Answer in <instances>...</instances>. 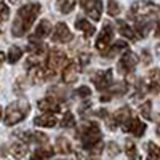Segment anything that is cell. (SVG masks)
Returning <instances> with one entry per match:
<instances>
[{"label":"cell","mask_w":160,"mask_h":160,"mask_svg":"<svg viewBox=\"0 0 160 160\" xmlns=\"http://www.w3.org/2000/svg\"><path fill=\"white\" fill-rule=\"evenodd\" d=\"M40 11H42V7H40L38 3H26V5H22L16 13L15 21H13L11 34L15 37H22L24 34H28V31L32 28V24L37 19Z\"/></svg>","instance_id":"obj_1"},{"label":"cell","mask_w":160,"mask_h":160,"mask_svg":"<svg viewBox=\"0 0 160 160\" xmlns=\"http://www.w3.org/2000/svg\"><path fill=\"white\" fill-rule=\"evenodd\" d=\"M78 138L82 141V146L90 151V154L93 155H98L102 151V139H101V130L99 125L95 122H90L85 123L78 128Z\"/></svg>","instance_id":"obj_2"},{"label":"cell","mask_w":160,"mask_h":160,"mask_svg":"<svg viewBox=\"0 0 160 160\" xmlns=\"http://www.w3.org/2000/svg\"><path fill=\"white\" fill-rule=\"evenodd\" d=\"M29 111H31V104L28 99H18L15 102H11L8 108L5 109V114H3V123L11 127V125H16L19 122L29 115Z\"/></svg>","instance_id":"obj_3"},{"label":"cell","mask_w":160,"mask_h":160,"mask_svg":"<svg viewBox=\"0 0 160 160\" xmlns=\"http://www.w3.org/2000/svg\"><path fill=\"white\" fill-rule=\"evenodd\" d=\"M158 13V7L152 2L142 0V2H135L130 8V18L135 21H146V19H152V16H155Z\"/></svg>","instance_id":"obj_4"},{"label":"cell","mask_w":160,"mask_h":160,"mask_svg":"<svg viewBox=\"0 0 160 160\" xmlns=\"http://www.w3.org/2000/svg\"><path fill=\"white\" fill-rule=\"evenodd\" d=\"M68 56H66V53L61 51V50H51L48 53V58H47V68L50 72L55 74L56 71L59 69H64L66 66H68Z\"/></svg>","instance_id":"obj_5"},{"label":"cell","mask_w":160,"mask_h":160,"mask_svg":"<svg viewBox=\"0 0 160 160\" xmlns=\"http://www.w3.org/2000/svg\"><path fill=\"white\" fill-rule=\"evenodd\" d=\"M112 38H114V29L111 24H104L102 31L99 32L98 38H96V50L101 53V55L106 56V53L109 51L111 43H112Z\"/></svg>","instance_id":"obj_6"},{"label":"cell","mask_w":160,"mask_h":160,"mask_svg":"<svg viewBox=\"0 0 160 160\" xmlns=\"http://www.w3.org/2000/svg\"><path fill=\"white\" fill-rule=\"evenodd\" d=\"M112 69H106V71H96L91 75V82L96 87L98 91H106L112 87Z\"/></svg>","instance_id":"obj_7"},{"label":"cell","mask_w":160,"mask_h":160,"mask_svg":"<svg viewBox=\"0 0 160 160\" xmlns=\"http://www.w3.org/2000/svg\"><path fill=\"white\" fill-rule=\"evenodd\" d=\"M136 66H138V56L131 51H125L117 62V71H118V74L127 75L135 71Z\"/></svg>","instance_id":"obj_8"},{"label":"cell","mask_w":160,"mask_h":160,"mask_svg":"<svg viewBox=\"0 0 160 160\" xmlns=\"http://www.w3.org/2000/svg\"><path fill=\"white\" fill-rule=\"evenodd\" d=\"M78 3L93 21H99L101 19L102 0H78Z\"/></svg>","instance_id":"obj_9"},{"label":"cell","mask_w":160,"mask_h":160,"mask_svg":"<svg viewBox=\"0 0 160 160\" xmlns=\"http://www.w3.org/2000/svg\"><path fill=\"white\" fill-rule=\"evenodd\" d=\"M74 38L72 32L69 31L68 24L66 22H58L53 29V34H51V40L56 43H69L71 40Z\"/></svg>","instance_id":"obj_10"},{"label":"cell","mask_w":160,"mask_h":160,"mask_svg":"<svg viewBox=\"0 0 160 160\" xmlns=\"http://www.w3.org/2000/svg\"><path fill=\"white\" fill-rule=\"evenodd\" d=\"M122 130L125 133H130V135H133V136L141 138L144 135V131H146V123H142L139 118L131 117V118L127 120V122L122 123Z\"/></svg>","instance_id":"obj_11"},{"label":"cell","mask_w":160,"mask_h":160,"mask_svg":"<svg viewBox=\"0 0 160 160\" xmlns=\"http://www.w3.org/2000/svg\"><path fill=\"white\" fill-rule=\"evenodd\" d=\"M22 136H19L21 141H24L26 144L34 142V144H47L48 142V136L45 133H40V131H22L21 133Z\"/></svg>","instance_id":"obj_12"},{"label":"cell","mask_w":160,"mask_h":160,"mask_svg":"<svg viewBox=\"0 0 160 160\" xmlns=\"http://www.w3.org/2000/svg\"><path fill=\"white\" fill-rule=\"evenodd\" d=\"M37 106H38L40 111H43V112H53V114L59 112V109H61V104H59L58 98H55V96H48V98L40 99L37 102Z\"/></svg>","instance_id":"obj_13"},{"label":"cell","mask_w":160,"mask_h":160,"mask_svg":"<svg viewBox=\"0 0 160 160\" xmlns=\"http://www.w3.org/2000/svg\"><path fill=\"white\" fill-rule=\"evenodd\" d=\"M127 91V85L125 83H122V82H118V83H115V85H112L109 90H106V91H102V95H101V102H108V101H111L114 96H120V95H123V93Z\"/></svg>","instance_id":"obj_14"},{"label":"cell","mask_w":160,"mask_h":160,"mask_svg":"<svg viewBox=\"0 0 160 160\" xmlns=\"http://www.w3.org/2000/svg\"><path fill=\"white\" fill-rule=\"evenodd\" d=\"M78 78V66L75 62H69L62 69V82L64 83H75Z\"/></svg>","instance_id":"obj_15"},{"label":"cell","mask_w":160,"mask_h":160,"mask_svg":"<svg viewBox=\"0 0 160 160\" xmlns=\"http://www.w3.org/2000/svg\"><path fill=\"white\" fill-rule=\"evenodd\" d=\"M144 85L149 91H160V69H154L149 72L148 78L144 80Z\"/></svg>","instance_id":"obj_16"},{"label":"cell","mask_w":160,"mask_h":160,"mask_svg":"<svg viewBox=\"0 0 160 160\" xmlns=\"http://www.w3.org/2000/svg\"><path fill=\"white\" fill-rule=\"evenodd\" d=\"M34 123L37 127H43V128H53L56 125V115L51 112H43L42 115H38L34 118Z\"/></svg>","instance_id":"obj_17"},{"label":"cell","mask_w":160,"mask_h":160,"mask_svg":"<svg viewBox=\"0 0 160 160\" xmlns=\"http://www.w3.org/2000/svg\"><path fill=\"white\" fill-rule=\"evenodd\" d=\"M48 34H51V24H50L48 19H42V21L38 22V26L35 28V32H34V35H32L31 38L42 40V38H45Z\"/></svg>","instance_id":"obj_18"},{"label":"cell","mask_w":160,"mask_h":160,"mask_svg":"<svg viewBox=\"0 0 160 160\" xmlns=\"http://www.w3.org/2000/svg\"><path fill=\"white\" fill-rule=\"evenodd\" d=\"M75 29L82 31L87 38H90L93 34L96 32V28H95L93 24H90V21H87L85 18H77V19H75Z\"/></svg>","instance_id":"obj_19"},{"label":"cell","mask_w":160,"mask_h":160,"mask_svg":"<svg viewBox=\"0 0 160 160\" xmlns=\"http://www.w3.org/2000/svg\"><path fill=\"white\" fill-rule=\"evenodd\" d=\"M117 29H118V32L122 34L125 38L131 40V42H135V40L138 38L135 29H133L131 26H128V22H125V21H122V19H118V21H117Z\"/></svg>","instance_id":"obj_20"},{"label":"cell","mask_w":160,"mask_h":160,"mask_svg":"<svg viewBox=\"0 0 160 160\" xmlns=\"http://www.w3.org/2000/svg\"><path fill=\"white\" fill-rule=\"evenodd\" d=\"M53 154H55V151L51 148H38L32 152L31 160H50L53 157Z\"/></svg>","instance_id":"obj_21"},{"label":"cell","mask_w":160,"mask_h":160,"mask_svg":"<svg viewBox=\"0 0 160 160\" xmlns=\"http://www.w3.org/2000/svg\"><path fill=\"white\" fill-rule=\"evenodd\" d=\"M11 154L13 157H16V158H22L26 154H28V144H26L24 141H16V142H13L11 144Z\"/></svg>","instance_id":"obj_22"},{"label":"cell","mask_w":160,"mask_h":160,"mask_svg":"<svg viewBox=\"0 0 160 160\" xmlns=\"http://www.w3.org/2000/svg\"><path fill=\"white\" fill-rule=\"evenodd\" d=\"M56 149H58L59 154H64V155L72 154V146H71L69 139L66 138V136H59L56 139Z\"/></svg>","instance_id":"obj_23"},{"label":"cell","mask_w":160,"mask_h":160,"mask_svg":"<svg viewBox=\"0 0 160 160\" xmlns=\"http://www.w3.org/2000/svg\"><path fill=\"white\" fill-rule=\"evenodd\" d=\"M146 152H148L146 160H160V146H157L155 142L149 141L146 144Z\"/></svg>","instance_id":"obj_24"},{"label":"cell","mask_w":160,"mask_h":160,"mask_svg":"<svg viewBox=\"0 0 160 160\" xmlns=\"http://www.w3.org/2000/svg\"><path fill=\"white\" fill-rule=\"evenodd\" d=\"M128 48V43L123 42V40H117V42L109 48V51L106 53V56H114V55H118V53H122V51H127Z\"/></svg>","instance_id":"obj_25"},{"label":"cell","mask_w":160,"mask_h":160,"mask_svg":"<svg viewBox=\"0 0 160 160\" xmlns=\"http://www.w3.org/2000/svg\"><path fill=\"white\" fill-rule=\"evenodd\" d=\"M21 56H22V50L19 47H16V45L10 47V50H8V62L10 64H16L21 59Z\"/></svg>","instance_id":"obj_26"},{"label":"cell","mask_w":160,"mask_h":160,"mask_svg":"<svg viewBox=\"0 0 160 160\" xmlns=\"http://www.w3.org/2000/svg\"><path fill=\"white\" fill-rule=\"evenodd\" d=\"M75 3H77V0H58V8L61 13L68 15V13H71L74 10Z\"/></svg>","instance_id":"obj_27"},{"label":"cell","mask_w":160,"mask_h":160,"mask_svg":"<svg viewBox=\"0 0 160 160\" xmlns=\"http://www.w3.org/2000/svg\"><path fill=\"white\" fill-rule=\"evenodd\" d=\"M125 149H127V155L130 160H139V154H138V149H136V146L133 141L127 139L125 142Z\"/></svg>","instance_id":"obj_28"},{"label":"cell","mask_w":160,"mask_h":160,"mask_svg":"<svg viewBox=\"0 0 160 160\" xmlns=\"http://www.w3.org/2000/svg\"><path fill=\"white\" fill-rule=\"evenodd\" d=\"M61 125H62L64 128H72V127L75 125V117H74V114H72L71 111H66V112H64V115H62V118H61Z\"/></svg>","instance_id":"obj_29"},{"label":"cell","mask_w":160,"mask_h":160,"mask_svg":"<svg viewBox=\"0 0 160 160\" xmlns=\"http://www.w3.org/2000/svg\"><path fill=\"white\" fill-rule=\"evenodd\" d=\"M151 108H152V102L151 101H146L142 106H141V115L146 118V120H151L152 118V114H151Z\"/></svg>","instance_id":"obj_30"},{"label":"cell","mask_w":160,"mask_h":160,"mask_svg":"<svg viewBox=\"0 0 160 160\" xmlns=\"http://www.w3.org/2000/svg\"><path fill=\"white\" fill-rule=\"evenodd\" d=\"M108 13H109V16H117L120 13V5L115 0H109L108 2Z\"/></svg>","instance_id":"obj_31"},{"label":"cell","mask_w":160,"mask_h":160,"mask_svg":"<svg viewBox=\"0 0 160 160\" xmlns=\"http://www.w3.org/2000/svg\"><path fill=\"white\" fill-rule=\"evenodd\" d=\"M26 82V77H18L16 78V82H15V85H13V90H15V93H18V95H21V93L26 90V87L28 85H22Z\"/></svg>","instance_id":"obj_32"},{"label":"cell","mask_w":160,"mask_h":160,"mask_svg":"<svg viewBox=\"0 0 160 160\" xmlns=\"http://www.w3.org/2000/svg\"><path fill=\"white\" fill-rule=\"evenodd\" d=\"M75 95H77L78 98H90V96H91V90H90V87L82 85V87H78V88H77Z\"/></svg>","instance_id":"obj_33"},{"label":"cell","mask_w":160,"mask_h":160,"mask_svg":"<svg viewBox=\"0 0 160 160\" xmlns=\"http://www.w3.org/2000/svg\"><path fill=\"white\" fill-rule=\"evenodd\" d=\"M108 154H109V157H114V155L120 154V149H118V146L115 142H109L108 144Z\"/></svg>","instance_id":"obj_34"},{"label":"cell","mask_w":160,"mask_h":160,"mask_svg":"<svg viewBox=\"0 0 160 160\" xmlns=\"http://www.w3.org/2000/svg\"><path fill=\"white\" fill-rule=\"evenodd\" d=\"M78 58H80L78 59V66H80V68H85V66L90 62V59H91V56L88 55V53H82Z\"/></svg>","instance_id":"obj_35"},{"label":"cell","mask_w":160,"mask_h":160,"mask_svg":"<svg viewBox=\"0 0 160 160\" xmlns=\"http://www.w3.org/2000/svg\"><path fill=\"white\" fill-rule=\"evenodd\" d=\"M8 15H10V10H8L7 3H5V2H2V21H3V22L8 19Z\"/></svg>","instance_id":"obj_36"},{"label":"cell","mask_w":160,"mask_h":160,"mask_svg":"<svg viewBox=\"0 0 160 160\" xmlns=\"http://www.w3.org/2000/svg\"><path fill=\"white\" fill-rule=\"evenodd\" d=\"M154 35L160 38V19L157 21V26H155V31H154Z\"/></svg>","instance_id":"obj_37"},{"label":"cell","mask_w":160,"mask_h":160,"mask_svg":"<svg viewBox=\"0 0 160 160\" xmlns=\"http://www.w3.org/2000/svg\"><path fill=\"white\" fill-rule=\"evenodd\" d=\"M155 131H157V135H158V136H160V123H158V125H157V130H155Z\"/></svg>","instance_id":"obj_38"},{"label":"cell","mask_w":160,"mask_h":160,"mask_svg":"<svg viewBox=\"0 0 160 160\" xmlns=\"http://www.w3.org/2000/svg\"><path fill=\"white\" fill-rule=\"evenodd\" d=\"M157 55H158V58H160V45L157 47Z\"/></svg>","instance_id":"obj_39"},{"label":"cell","mask_w":160,"mask_h":160,"mask_svg":"<svg viewBox=\"0 0 160 160\" xmlns=\"http://www.w3.org/2000/svg\"><path fill=\"white\" fill-rule=\"evenodd\" d=\"M11 2H13V3H15V2H18V0H11Z\"/></svg>","instance_id":"obj_40"}]
</instances>
